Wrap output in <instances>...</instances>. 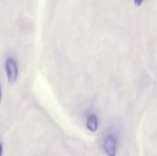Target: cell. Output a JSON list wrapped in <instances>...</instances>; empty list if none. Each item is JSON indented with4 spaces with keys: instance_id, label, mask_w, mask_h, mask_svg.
<instances>
[{
    "instance_id": "obj_6",
    "label": "cell",
    "mask_w": 157,
    "mask_h": 156,
    "mask_svg": "<svg viewBox=\"0 0 157 156\" xmlns=\"http://www.w3.org/2000/svg\"><path fill=\"white\" fill-rule=\"evenodd\" d=\"M2 101V90H1V86H0V103Z\"/></svg>"
},
{
    "instance_id": "obj_5",
    "label": "cell",
    "mask_w": 157,
    "mask_h": 156,
    "mask_svg": "<svg viewBox=\"0 0 157 156\" xmlns=\"http://www.w3.org/2000/svg\"><path fill=\"white\" fill-rule=\"evenodd\" d=\"M2 154H3V146L0 143V156H2Z\"/></svg>"
},
{
    "instance_id": "obj_4",
    "label": "cell",
    "mask_w": 157,
    "mask_h": 156,
    "mask_svg": "<svg viewBox=\"0 0 157 156\" xmlns=\"http://www.w3.org/2000/svg\"><path fill=\"white\" fill-rule=\"evenodd\" d=\"M144 0H133L134 5L137 6H140L144 3Z\"/></svg>"
},
{
    "instance_id": "obj_1",
    "label": "cell",
    "mask_w": 157,
    "mask_h": 156,
    "mask_svg": "<svg viewBox=\"0 0 157 156\" xmlns=\"http://www.w3.org/2000/svg\"><path fill=\"white\" fill-rule=\"evenodd\" d=\"M5 69H6L7 82L10 85L15 84L17 79V76H18V67L13 58H7L6 60Z\"/></svg>"
},
{
    "instance_id": "obj_2",
    "label": "cell",
    "mask_w": 157,
    "mask_h": 156,
    "mask_svg": "<svg viewBox=\"0 0 157 156\" xmlns=\"http://www.w3.org/2000/svg\"><path fill=\"white\" fill-rule=\"evenodd\" d=\"M104 151L108 156L117 155V139L114 135L109 134L104 142Z\"/></svg>"
},
{
    "instance_id": "obj_3",
    "label": "cell",
    "mask_w": 157,
    "mask_h": 156,
    "mask_svg": "<svg viewBox=\"0 0 157 156\" xmlns=\"http://www.w3.org/2000/svg\"><path fill=\"white\" fill-rule=\"evenodd\" d=\"M86 128L90 131L95 132L98 128V120L96 114H90L86 120Z\"/></svg>"
}]
</instances>
